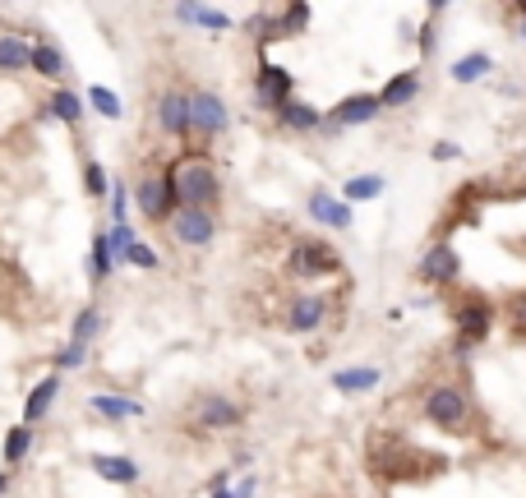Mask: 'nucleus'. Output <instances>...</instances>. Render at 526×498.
Wrapping results in <instances>:
<instances>
[{"label":"nucleus","instance_id":"1","mask_svg":"<svg viewBox=\"0 0 526 498\" xmlns=\"http://www.w3.org/2000/svg\"><path fill=\"white\" fill-rule=\"evenodd\" d=\"M365 462H370V475L379 480H393V485H420L430 480L434 471H443V457L434 452H420L411 439L402 434H370V448H365Z\"/></svg>","mask_w":526,"mask_h":498},{"label":"nucleus","instance_id":"2","mask_svg":"<svg viewBox=\"0 0 526 498\" xmlns=\"http://www.w3.org/2000/svg\"><path fill=\"white\" fill-rule=\"evenodd\" d=\"M167 180L171 190H176V203L180 208H204L213 213L217 203H222V176H217L213 157L204 153H185L167 166Z\"/></svg>","mask_w":526,"mask_h":498},{"label":"nucleus","instance_id":"3","mask_svg":"<svg viewBox=\"0 0 526 498\" xmlns=\"http://www.w3.org/2000/svg\"><path fill=\"white\" fill-rule=\"evenodd\" d=\"M494 319H499V305H494L485 291H462L453 300V351L457 360H467L476 346L490 342Z\"/></svg>","mask_w":526,"mask_h":498},{"label":"nucleus","instance_id":"4","mask_svg":"<svg viewBox=\"0 0 526 498\" xmlns=\"http://www.w3.org/2000/svg\"><path fill=\"white\" fill-rule=\"evenodd\" d=\"M420 411H425V420H430L434 429H443V434H462V429L471 425V397L462 383H434V388L425 392Z\"/></svg>","mask_w":526,"mask_h":498},{"label":"nucleus","instance_id":"5","mask_svg":"<svg viewBox=\"0 0 526 498\" xmlns=\"http://www.w3.org/2000/svg\"><path fill=\"white\" fill-rule=\"evenodd\" d=\"M287 268H291V277H300V282H323V277L342 273V254L319 236H300L287 254Z\"/></svg>","mask_w":526,"mask_h":498},{"label":"nucleus","instance_id":"6","mask_svg":"<svg viewBox=\"0 0 526 498\" xmlns=\"http://www.w3.org/2000/svg\"><path fill=\"white\" fill-rule=\"evenodd\" d=\"M130 199H134V208H139V213H144L148 222H171V217L180 213L176 190H171L167 171H162V176H153V171H144V176L134 180Z\"/></svg>","mask_w":526,"mask_h":498},{"label":"nucleus","instance_id":"7","mask_svg":"<svg viewBox=\"0 0 526 498\" xmlns=\"http://www.w3.org/2000/svg\"><path fill=\"white\" fill-rule=\"evenodd\" d=\"M190 420L199 434H222V429H236L245 420V406L231 402L227 392H199L190 406Z\"/></svg>","mask_w":526,"mask_h":498},{"label":"nucleus","instance_id":"8","mask_svg":"<svg viewBox=\"0 0 526 498\" xmlns=\"http://www.w3.org/2000/svg\"><path fill=\"white\" fill-rule=\"evenodd\" d=\"M291 97H296V79H291V70H282L277 60H259V70H254V107L282 111Z\"/></svg>","mask_w":526,"mask_h":498},{"label":"nucleus","instance_id":"9","mask_svg":"<svg viewBox=\"0 0 526 498\" xmlns=\"http://www.w3.org/2000/svg\"><path fill=\"white\" fill-rule=\"evenodd\" d=\"M227 125H231L227 102H222L213 88H194L190 93V134L217 139V134H227Z\"/></svg>","mask_w":526,"mask_h":498},{"label":"nucleus","instance_id":"10","mask_svg":"<svg viewBox=\"0 0 526 498\" xmlns=\"http://www.w3.org/2000/svg\"><path fill=\"white\" fill-rule=\"evenodd\" d=\"M416 277L425 286H434V291H443V286H453L457 277H462V254H457L448 240H434V245L420 254Z\"/></svg>","mask_w":526,"mask_h":498},{"label":"nucleus","instance_id":"11","mask_svg":"<svg viewBox=\"0 0 526 498\" xmlns=\"http://www.w3.org/2000/svg\"><path fill=\"white\" fill-rule=\"evenodd\" d=\"M379 116H383L379 93H351L323 116V125H328V130H360V125H374Z\"/></svg>","mask_w":526,"mask_h":498},{"label":"nucleus","instance_id":"12","mask_svg":"<svg viewBox=\"0 0 526 498\" xmlns=\"http://www.w3.org/2000/svg\"><path fill=\"white\" fill-rule=\"evenodd\" d=\"M167 231H171V240L185 249H208L217 240V217L204 213V208H180L167 222Z\"/></svg>","mask_w":526,"mask_h":498},{"label":"nucleus","instance_id":"13","mask_svg":"<svg viewBox=\"0 0 526 498\" xmlns=\"http://www.w3.org/2000/svg\"><path fill=\"white\" fill-rule=\"evenodd\" d=\"M305 213L314 217L319 226H328V231H351V222H356V213H351V203H342V194L337 190H310V199H305Z\"/></svg>","mask_w":526,"mask_h":498},{"label":"nucleus","instance_id":"14","mask_svg":"<svg viewBox=\"0 0 526 498\" xmlns=\"http://www.w3.org/2000/svg\"><path fill=\"white\" fill-rule=\"evenodd\" d=\"M157 130L167 139H190V93L185 88H167L157 97Z\"/></svg>","mask_w":526,"mask_h":498},{"label":"nucleus","instance_id":"15","mask_svg":"<svg viewBox=\"0 0 526 498\" xmlns=\"http://www.w3.org/2000/svg\"><path fill=\"white\" fill-rule=\"evenodd\" d=\"M328 314H333V300L328 296H296L287 305V328L300 332V337H310V332H319L328 323Z\"/></svg>","mask_w":526,"mask_h":498},{"label":"nucleus","instance_id":"16","mask_svg":"<svg viewBox=\"0 0 526 498\" xmlns=\"http://www.w3.org/2000/svg\"><path fill=\"white\" fill-rule=\"evenodd\" d=\"M88 466H93V475H102L107 485H120V489L139 485V475H144V466L134 462V457H125V452H93Z\"/></svg>","mask_w":526,"mask_h":498},{"label":"nucleus","instance_id":"17","mask_svg":"<svg viewBox=\"0 0 526 498\" xmlns=\"http://www.w3.org/2000/svg\"><path fill=\"white\" fill-rule=\"evenodd\" d=\"M277 116V130L287 134H319L323 130V111L314 107V102H300V97H291L282 111H273Z\"/></svg>","mask_w":526,"mask_h":498},{"label":"nucleus","instance_id":"18","mask_svg":"<svg viewBox=\"0 0 526 498\" xmlns=\"http://www.w3.org/2000/svg\"><path fill=\"white\" fill-rule=\"evenodd\" d=\"M60 397V374H47L42 383H33L24 397V425H37V420H47L51 406H56Z\"/></svg>","mask_w":526,"mask_h":498},{"label":"nucleus","instance_id":"19","mask_svg":"<svg viewBox=\"0 0 526 498\" xmlns=\"http://www.w3.org/2000/svg\"><path fill=\"white\" fill-rule=\"evenodd\" d=\"M180 19V24H194V28H208V33H227V28H236V19H231L227 10H217V5H176L171 10Z\"/></svg>","mask_w":526,"mask_h":498},{"label":"nucleus","instance_id":"20","mask_svg":"<svg viewBox=\"0 0 526 498\" xmlns=\"http://www.w3.org/2000/svg\"><path fill=\"white\" fill-rule=\"evenodd\" d=\"M416 97H420V70H397L393 79L379 88L383 111H388V107H411Z\"/></svg>","mask_w":526,"mask_h":498},{"label":"nucleus","instance_id":"21","mask_svg":"<svg viewBox=\"0 0 526 498\" xmlns=\"http://www.w3.org/2000/svg\"><path fill=\"white\" fill-rule=\"evenodd\" d=\"M47 120H60V125H70V130H79L84 125V97L74 93V88H56V93L47 97V111H42Z\"/></svg>","mask_w":526,"mask_h":498},{"label":"nucleus","instance_id":"22","mask_svg":"<svg viewBox=\"0 0 526 498\" xmlns=\"http://www.w3.org/2000/svg\"><path fill=\"white\" fill-rule=\"evenodd\" d=\"M490 74H494V56H490V51H467L462 60H453V65H448V79L462 83V88H471V83H480V79H490Z\"/></svg>","mask_w":526,"mask_h":498},{"label":"nucleus","instance_id":"23","mask_svg":"<svg viewBox=\"0 0 526 498\" xmlns=\"http://www.w3.org/2000/svg\"><path fill=\"white\" fill-rule=\"evenodd\" d=\"M383 383V374L374 365H351L333 374V392H347V397H360V392H374Z\"/></svg>","mask_w":526,"mask_h":498},{"label":"nucleus","instance_id":"24","mask_svg":"<svg viewBox=\"0 0 526 498\" xmlns=\"http://www.w3.org/2000/svg\"><path fill=\"white\" fill-rule=\"evenodd\" d=\"M33 74H42V79H51V83H60L65 74H70V60H65V51L56 47V42H33Z\"/></svg>","mask_w":526,"mask_h":498},{"label":"nucleus","instance_id":"25","mask_svg":"<svg viewBox=\"0 0 526 498\" xmlns=\"http://www.w3.org/2000/svg\"><path fill=\"white\" fill-rule=\"evenodd\" d=\"M88 411L102 415V420H111V425H120V420H134V415H144V406L130 402V397H111V392H93L88 397Z\"/></svg>","mask_w":526,"mask_h":498},{"label":"nucleus","instance_id":"26","mask_svg":"<svg viewBox=\"0 0 526 498\" xmlns=\"http://www.w3.org/2000/svg\"><path fill=\"white\" fill-rule=\"evenodd\" d=\"M24 70H33V42L5 33L0 37V74H24Z\"/></svg>","mask_w":526,"mask_h":498},{"label":"nucleus","instance_id":"27","mask_svg":"<svg viewBox=\"0 0 526 498\" xmlns=\"http://www.w3.org/2000/svg\"><path fill=\"white\" fill-rule=\"evenodd\" d=\"M28 452H33V425H24V420H19V425L5 429V443H0V462H5V466H19Z\"/></svg>","mask_w":526,"mask_h":498},{"label":"nucleus","instance_id":"28","mask_svg":"<svg viewBox=\"0 0 526 498\" xmlns=\"http://www.w3.org/2000/svg\"><path fill=\"white\" fill-rule=\"evenodd\" d=\"M111 273H116V254H111L107 231H102V236H93V249H88V277L97 286V282H107Z\"/></svg>","mask_w":526,"mask_h":498},{"label":"nucleus","instance_id":"29","mask_svg":"<svg viewBox=\"0 0 526 498\" xmlns=\"http://www.w3.org/2000/svg\"><path fill=\"white\" fill-rule=\"evenodd\" d=\"M383 194V176H351L347 185H342V203H370V199H379Z\"/></svg>","mask_w":526,"mask_h":498},{"label":"nucleus","instance_id":"30","mask_svg":"<svg viewBox=\"0 0 526 498\" xmlns=\"http://www.w3.org/2000/svg\"><path fill=\"white\" fill-rule=\"evenodd\" d=\"M310 5H305V0H300V5H282V10H277V37H296V33H305V28H310Z\"/></svg>","mask_w":526,"mask_h":498},{"label":"nucleus","instance_id":"31","mask_svg":"<svg viewBox=\"0 0 526 498\" xmlns=\"http://www.w3.org/2000/svg\"><path fill=\"white\" fill-rule=\"evenodd\" d=\"M84 97H88V107H93L97 116H107V120H120V116H125V102H120V97L111 93L107 83H93V88H88Z\"/></svg>","mask_w":526,"mask_h":498},{"label":"nucleus","instance_id":"32","mask_svg":"<svg viewBox=\"0 0 526 498\" xmlns=\"http://www.w3.org/2000/svg\"><path fill=\"white\" fill-rule=\"evenodd\" d=\"M97 332H102V309L97 305H84L79 314H74V323H70V342H93Z\"/></svg>","mask_w":526,"mask_h":498},{"label":"nucleus","instance_id":"33","mask_svg":"<svg viewBox=\"0 0 526 498\" xmlns=\"http://www.w3.org/2000/svg\"><path fill=\"white\" fill-rule=\"evenodd\" d=\"M84 194L88 199H107L111 194V176L102 162H84Z\"/></svg>","mask_w":526,"mask_h":498},{"label":"nucleus","instance_id":"34","mask_svg":"<svg viewBox=\"0 0 526 498\" xmlns=\"http://www.w3.org/2000/svg\"><path fill=\"white\" fill-rule=\"evenodd\" d=\"M503 319H508V332H513L517 342H526V291H513V296H508Z\"/></svg>","mask_w":526,"mask_h":498},{"label":"nucleus","instance_id":"35","mask_svg":"<svg viewBox=\"0 0 526 498\" xmlns=\"http://www.w3.org/2000/svg\"><path fill=\"white\" fill-rule=\"evenodd\" d=\"M134 240H139V231H134L130 222H120V226H111L107 231V245H111V254H116V268L125 263V254L134 249Z\"/></svg>","mask_w":526,"mask_h":498},{"label":"nucleus","instance_id":"36","mask_svg":"<svg viewBox=\"0 0 526 498\" xmlns=\"http://www.w3.org/2000/svg\"><path fill=\"white\" fill-rule=\"evenodd\" d=\"M125 263H134V268H144V273H157V268H162V259H157V249L148 245V240H134V249L125 254Z\"/></svg>","mask_w":526,"mask_h":498},{"label":"nucleus","instance_id":"37","mask_svg":"<svg viewBox=\"0 0 526 498\" xmlns=\"http://www.w3.org/2000/svg\"><path fill=\"white\" fill-rule=\"evenodd\" d=\"M88 365V346L84 342H65L56 351V369H84Z\"/></svg>","mask_w":526,"mask_h":498},{"label":"nucleus","instance_id":"38","mask_svg":"<svg viewBox=\"0 0 526 498\" xmlns=\"http://www.w3.org/2000/svg\"><path fill=\"white\" fill-rule=\"evenodd\" d=\"M107 199H111V226L130 222V190H125L120 180H116V185H111V194H107Z\"/></svg>","mask_w":526,"mask_h":498},{"label":"nucleus","instance_id":"39","mask_svg":"<svg viewBox=\"0 0 526 498\" xmlns=\"http://www.w3.org/2000/svg\"><path fill=\"white\" fill-rule=\"evenodd\" d=\"M430 157H434V162H453V157H462V148H457V143H448V139H439L430 148Z\"/></svg>","mask_w":526,"mask_h":498},{"label":"nucleus","instance_id":"40","mask_svg":"<svg viewBox=\"0 0 526 498\" xmlns=\"http://www.w3.org/2000/svg\"><path fill=\"white\" fill-rule=\"evenodd\" d=\"M430 47H434V24H425L420 28V56H430Z\"/></svg>","mask_w":526,"mask_h":498},{"label":"nucleus","instance_id":"41","mask_svg":"<svg viewBox=\"0 0 526 498\" xmlns=\"http://www.w3.org/2000/svg\"><path fill=\"white\" fill-rule=\"evenodd\" d=\"M10 485H14V480H10V471H0V498L10 494Z\"/></svg>","mask_w":526,"mask_h":498},{"label":"nucleus","instance_id":"42","mask_svg":"<svg viewBox=\"0 0 526 498\" xmlns=\"http://www.w3.org/2000/svg\"><path fill=\"white\" fill-rule=\"evenodd\" d=\"M517 33H522V42H526V5H522V24H517Z\"/></svg>","mask_w":526,"mask_h":498}]
</instances>
